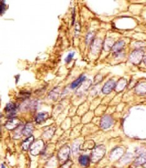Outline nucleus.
<instances>
[{"mask_svg": "<svg viewBox=\"0 0 146 168\" xmlns=\"http://www.w3.org/2000/svg\"><path fill=\"white\" fill-rule=\"evenodd\" d=\"M113 122H114V120L110 116L105 115L101 120L100 126L103 129H107L112 125Z\"/></svg>", "mask_w": 146, "mask_h": 168, "instance_id": "39448f33", "label": "nucleus"}, {"mask_svg": "<svg viewBox=\"0 0 146 168\" xmlns=\"http://www.w3.org/2000/svg\"><path fill=\"white\" fill-rule=\"evenodd\" d=\"M144 62H145V64H146V56L145 57V58H144Z\"/></svg>", "mask_w": 146, "mask_h": 168, "instance_id": "aec40b11", "label": "nucleus"}, {"mask_svg": "<svg viewBox=\"0 0 146 168\" xmlns=\"http://www.w3.org/2000/svg\"><path fill=\"white\" fill-rule=\"evenodd\" d=\"M5 2L1 1V15H2L3 13H4V10H5Z\"/></svg>", "mask_w": 146, "mask_h": 168, "instance_id": "a211bd4d", "label": "nucleus"}, {"mask_svg": "<svg viewBox=\"0 0 146 168\" xmlns=\"http://www.w3.org/2000/svg\"><path fill=\"white\" fill-rule=\"evenodd\" d=\"M86 79V76H80L79 78H78L76 81H74V82L72 83V84H70V88H71L72 89H74V88H76V87H78V86L81 84V83H83V81L85 80Z\"/></svg>", "mask_w": 146, "mask_h": 168, "instance_id": "4468645a", "label": "nucleus"}, {"mask_svg": "<svg viewBox=\"0 0 146 168\" xmlns=\"http://www.w3.org/2000/svg\"><path fill=\"white\" fill-rule=\"evenodd\" d=\"M33 130H34V127H33L32 124L31 123H28L23 128L22 133L25 136L30 137L33 132Z\"/></svg>", "mask_w": 146, "mask_h": 168, "instance_id": "6e6552de", "label": "nucleus"}, {"mask_svg": "<svg viewBox=\"0 0 146 168\" xmlns=\"http://www.w3.org/2000/svg\"><path fill=\"white\" fill-rule=\"evenodd\" d=\"M143 54H144V52L142 50H135L131 54L130 59L131 61L134 62V63L135 64L139 63L140 61L142 59Z\"/></svg>", "mask_w": 146, "mask_h": 168, "instance_id": "423d86ee", "label": "nucleus"}, {"mask_svg": "<svg viewBox=\"0 0 146 168\" xmlns=\"http://www.w3.org/2000/svg\"><path fill=\"white\" fill-rule=\"evenodd\" d=\"M44 144L42 141H39L33 143L31 147V154L34 156L38 155L44 149Z\"/></svg>", "mask_w": 146, "mask_h": 168, "instance_id": "f03ea898", "label": "nucleus"}, {"mask_svg": "<svg viewBox=\"0 0 146 168\" xmlns=\"http://www.w3.org/2000/svg\"><path fill=\"white\" fill-rule=\"evenodd\" d=\"M116 86V82L114 80H109L105 84L102 88V92L103 94H109Z\"/></svg>", "mask_w": 146, "mask_h": 168, "instance_id": "7ed1b4c3", "label": "nucleus"}, {"mask_svg": "<svg viewBox=\"0 0 146 168\" xmlns=\"http://www.w3.org/2000/svg\"><path fill=\"white\" fill-rule=\"evenodd\" d=\"M18 125H19V120L15 118H13L6 123L5 127L9 130H13V129L18 127Z\"/></svg>", "mask_w": 146, "mask_h": 168, "instance_id": "9d476101", "label": "nucleus"}, {"mask_svg": "<svg viewBox=\"0 0 146 168\" xmlns=\"http://www.w3.org/2000/svg\"><path fill=\"white\" fill-rule=\"evenodd\" d=\"M74 53H73V52H71V53H69L66 58H65V61L67 62V63H69V62H70V61L72 60V59L73 58V57H74Z\"/></svg>", "mask_w": 146, "mask_h": 168, "instance_id": "dca6fc26", "label": "nucleus"}, {"mask_svg": "<svg viewBox=\"0 0 146 168\" xmlns=\"http://www.w3.org/2000/svg\"><path fill=\"white\" fill-rule=\"evenodd\" d=\"M49 117V113L47 112H40L38 113L35 118V122L38 123H40L45 121Z\"/></svg>", "mask_w": 146, "mask_h": 168, "instance_id": "f8f14e48", "label": "nucleus"}, {"mask_svg": "<svg viewBox=\"0 0 146 168\" xmlns=\"http://www.w3.org/2000/svg\"><path fill=\"white\" fill-rule=\"evenodd\" d=\"M69 155V147L68 146H64L61 148L58 152V158L60 161H65Z\"/></svg>", "mask_w": 146, "mask_h": 168, "instance_id": "20e7f679", "label": "nucleus"}, {"mask_svg": "<svg viewBox=\"0 0 146 168\" xmlns=\"http://www.w3.org/2000/svg\"><path fill=\"white\" fill-rule=\"evenodd\" d=\"M146 163V154L140 155L139 157L137 158L135 161V164L136 166H140Z\"/></svg>", "mask_w": 146, "mask_h": 168, "instance_id": "2eb2a0df", "label": "nucleus"}, {"mask_svg": "<svg viewBox=\"0 0 146 168\" xmlns=\"http://www.w3.org/2000/svg\"><path fill=\"white\" fill-rule=\"evenodd\" d=\"M34 137L33 136H31L28 137L27 138H26L22 143V149L23 151L29 150V149L32 147L33 143H34Z\"/></svg>", "mask_w": 146, "mask_h": 168, "instance_id": "0eeeda50", "label": "nucleus"}, {"mask_svg": "<svg viewBox=\"0 0 146 168\" xmlns=\"http://www.w3.org/2000/svg\"><path fill=\"white\" fill-rule=\"evenodd\" d=\"M30 94V93H28V92H20V97H22V98L23 99H25L27 98L28 97H29V96Z\"/></svg>", "mask_w": 146, "mask_h": 168, "instance_id": "f3484780", "label": "nucleus"}, {"mask_svg": "<svg viewBox=\"0 0 146 168\" xmlns=\"http://www.w3.org/2000/svg\"><path fill=\"white\" fill-rule=\"evenodd\" d=\"M125 45V42L124 41H119L116 42L115 44L113 45L112 47H111V50L113 52H114L115 53H118L120 51H121V50L123 49Z\"/></svg>", "mask_w": 146, "mask_h": 168, "instance_id": "1a4fd4ad", "label": "nucleus"}, {"mask_svg": "<svg viewBox=\"0 0 146 168\" xmlns=\"http://www.w3.org/2000/svg\"><path fill=\"white\" fill-rule=\"evenodd\" d=\"M89 161H90V158L88 156L86 155H83L81 156L78 159V162L82 166L86 167L89 165Z\"/></svg>", "mask_w": 146, "mask_h": 168, "instance_id": "ddd939ff", "label": "nucleus"}, {"mask_svg": "<svg viewBox=\"0 0 146 168\" xmlns=\"http://www.w3.org/2000/svg\"><path fill=\"white\" fill-rule=\"evenodd\" d=\"M16 108L17 107H16L15 104L10 103L7 104V105L6 106L5 111L6 112L10 113V115H9V116H11V117L13 118V116L16 113Z\"/></svg>", "mask_w": 146, "mask_h": 168, "instance_id": "9b49d317", "label": "nucleus"}, {"mask_svg": "<svg viewBox=\"0 0 146 168\" xmlns=\"http://www.w3.org/2000/svg\"><path fill=\"white\" fill-rule=\"evenodd\" d=\"M1 168H5V166H4V165L3 164H1Z\"/></svg>", "mask_w": 146, "mask_h": 168, "instance_id": "6ab92c4d", "label": "nucleus"}, {"mask_svg": "<svg viewBox=\"0 0 146 168\" xmlns=\"http://www.w3.org/2000/svg\"><path fill=\"white\" fill-rule=\"evenodd\" d=\"M105 154V149L103 146H99L96 147L91 154V161L92 162H97L100 159H102V157L104 156Z\"/></svg>", "mask_w": 146, "mask_h": 168, "instance_id": "f257e3e1", "label": "nucleus"}]
</instances>
